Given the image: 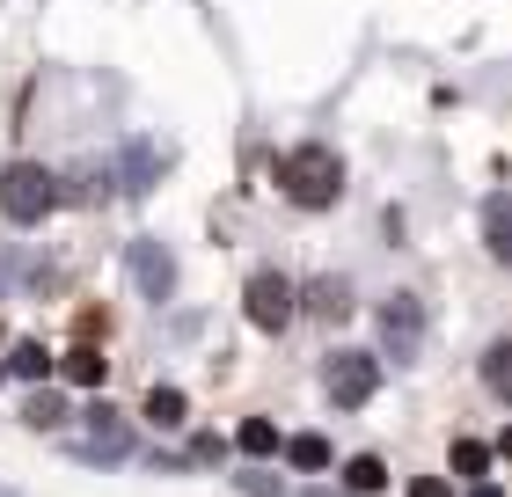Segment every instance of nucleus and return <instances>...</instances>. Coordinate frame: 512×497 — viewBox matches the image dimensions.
<instances>
[{"instance_id":"20e7f679","label":"nucleus","mask_w":512,"mask_h":497,"mask_svg":"<svg viewBox=\"0 0 512 497\" xmlns=\"http://www.w3.org/2000/svg\"><path fill=\"white\" fill-rule=\"evenodd\" d=\"M374 322H381L388 359H410L417 337H425V300H417V293H388V300L374 307Z\"/></svg>"},{"instance_id":"1a4fd4ad","label":"nucleus","mask_w":512,"mask_h":497,"mask_svg":"<svg viewBox=\"0 0 512 497\" xmlns=\"http://www.w3.org/2000/svg\"><path fill=\"white\" fill-rule=\"evenodd\" d=\"M59 366H66V381H74V388H103V373H110L96 344H74V351H66Z\"/></svg>"},{"instance_id":"9b49d317","label":"nucleus","mask_w":512,"mask_h":497,"mask_svg":"<svg viewBox=\"0 0 512 497\" xmlns=\"http://www.w3.org/2000/svg\"><path fill=\"white\" fill-rule=\"evenodd\" d=\"M8 366L22 373V381H44V373H52V351H44V344H30V337H22V344L8 351Z\"/></svg>"},{"instance_id":"f8f14e48","label":"nucleus","mask_w":512,"mask_h":497,"mask_svg":"<svg viewBox=\"0 0 512 497\" xmlns=\"http://www.w3.org/2000/svg\"><path fill=\"white\" fill-rule=\"evenodd\" d=\"M286 461H293V468H330V439H315V432H300V439L286 446Z\"/></svg>"},{"instance_id":"6e6552de","label":"nucleus","mask_w":512,"mask_h":497,"mask_svg":"<svg viewBox=\"0 0 512 497\" xmlns=\"http://www.w3.org/2000/svg\"><path fill=\"white\" fill-rule=\"evenodd\" d=\"M308 315L315 322H352V286H344V278H308Z\"/></svg>"},{"instance_id":"0eeeda50","label":"nucleus","mask_w":512,"mask_h":497,"mask_svg":"<svg viewBox=\"0 0 512 497\" xmlns=\"http://www.w3.org/2000/svg\"><path fill=\"white\" fill-rule=\"evenodd\" d=\"M483 249H491L498 264H512V191L483 198Z\"/></svg>"},{"instance_id":"f257e3e1","label":"nucleus","mask_w":512,"mask_h":497,"mask_svg":"<svg viewBox=\"0 0 512 497\" xmlns=\"http://www.w3.org/2000/svg\"><path fill=\"white\" fill-rule=\"evenodd\" d=\"M278 191H286L293 205L322 212V205H337V191H344V161L330 147H293L286 161H278Z\"/></svg>"},{"instance_id":"2eb2a0df","label":"nucleus","mask_w":512,"mask_h":497,"mask_svg":"<svg viewBox=\"0 0 512 497\" xmlns=\"http://www.w3.org/2000/svg\"><path fill=\"white\" fill-rule=\"evenodd\" d=\"M344 483H352V490H366V497H374V490H381V483H388V468H381V461H374V454H359V461H352V468H344Z\"/></svg>"},{"instance_id":"39448f33","label":"nucleus","mask_w":512,"mask_h":497,"mask_svg":"<svg viewBox=\"0 0 512 497\" xmlns=\"http://www.w3.org/2000/svg\"><path fill=\"white\" fill-rule=\"evenodd\" d=\"M242 307H249L256 329H271V337H278V329L293 322V278H286V271H256L249 293H242Z\"/></svg>"},{"instance_id":"4468645a","label":"nucleus","mask_w":512,"mask_h":497,"mask_svg":"<svg viewBox=\"0 0 512 497\" xmlns=\"http://www.w3.org/2000/svg\"><path fill=\"white\" fill-rule=\"evenodd\" d=\"M235 439H242V454H278V432H271L264 417H242V432H235Z\"/></svg>"},{"instance_id":"f3484780","label":"nucleus","mask_w":512,"mask_h":497,"mask_svg":"<svg viewBox=\"0 0 512 497\" xmlns=\"http://www.w3.org/2000/svg\"><path fill=\"white\" fill-rule=\"evenodd\" d=\"M410 497H454V490L439 483V476H417V483H410Z\"/></svg>"},{"instance_id":"ddd939ff","label":"nucleus","mask_w":512,"mask_h":497,"mask_svg":"<svg viewBox=\"0 0 512 497\" xmlns=\"http://www.w3.org/2000/svg\"><path fill=\"white\" fill-rule=\"evenodd\" d=\"M183 410H191L183 388H154V395H147V417H154V424H183Z\"/></svg>"},{"instance_id":"a211bd4d","label":"nucleus","mask_w":512,"mask_h":497,"mask_svg":"<svg viewBox=\"0 0 512 497\" xmlns=\"http://www.w3.org/2000/svg\"><path fill=\"white\" fill-rule=\"evenodd\" d=\"M498 454H512V432H505V439H498Z\"/></svg>"},{"instance_id":"423d86ee","label":"nucleus","mask_w":512,"mask_h":497,"mask_svg":"<svg viewBox=\"0 0 512 497\" xmlns=\"http://www.w3.org/2000/svg\"><path fill=\"white\" fill-rule=\"evenodd\" d=\"M132 278H139V293H147V300H169L176 293V256L161 242H132Z\"/></svg>"},{"instance_id":"9d476101","label":"nucleus","mask_w":512,"mask_h":497,"mask_svg":"<svg viewBox=\"0 0 512 497\" xmlns=\"http://www.w3.org/2000/svg\"><path fill=\"white\" fill-rule=\"evenodd\" d=\"M483 388H491L498 402H512V337L483 351Z\"/></svg>"},{"instance_id":"f03ea898","label":"nucleus","mask_w":512,"mask_h":497,"mask_svg":"<svg viewBox=\"0 0 512 497\" xmlns=\"http://www.w3.org/2000/svg\"><path fill=\"white\" fill-rule=\"evenodd\" d=\"M52 205H59V176L37 169V161H8V176H0V212L30 227V220H44Z\"/></svg>"},{"instance_id":"dca6fc26","label":"nucleus","mask_w":512,"mask_h":497,"mask_svg":"<svg viewBox=\"0 0 512 497\" xmlns=\"http://www.w3.org/2000/svg\"><path fill=\"white\" fill-rule=\"evenodd\" d=\"M491 468V446H476V439H454V476H483Z\"/></svg>"},{"instance_id":"7ed1b4c3","label":"nucleus","mask_w":512,"mask_h":497,"mask_svg":"<svg viewBox=\"0 0 512 497\" xmlns=\"http://www.w3.org/2000/svg\"><path fill=\"white\" fill-rule=\"evenodd\" d=\"M322 388H330L337 410H359V402H374L381 366L366 359V351H330V359H322Z\"/></svg>"}]
</instances>
